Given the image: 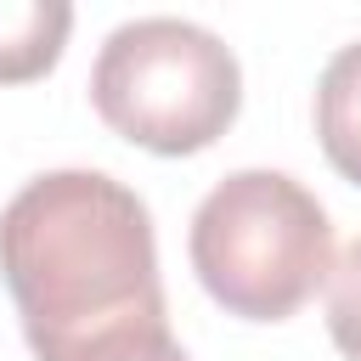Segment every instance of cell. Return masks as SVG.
Masks as SVG:
<instances>
[{
	"label": "cell",
	"mask_w": 361,
	"mask_h": 361,
	"mask_svg": "<svg viewBox=\"0 0 361 361\" xmlns=\"http://www.w3.org/2000/svg\"><path fill=\"white\" fill-rule=\"evenodd\" d=\"M0 276L39 361L164 316L152 214L102 169H45L0 209Z\"/></svg>",
	"instance_id": "cell-1"
},
{
	"label": "cell",
	"mask_w": 361,
	"mask_h": 361,
	"mask_svg": "<svg viewBox=\"0 0 361 361\" xmlns=\"http://www.w3.org/2000/svg\"><path fill=\"white\" fill-rule=\"evenodd\" d=\"M186 254L243 322H288L333 271V220L288 169H231L192 214Z\"/></svg>",
	"instance_id": "cell-2"
},
{
	"label": "cell",
	"mask_w": 361,
	"mask_h": 361,
	"mask_svg": "<svg viewBox=\"0 0 361 361\" xmlns=\"http://www.w3.org/2000/svg\"><path fill=\"white\" fill-rule=\"evenodd\" d=\"M90 102L124 141L186 158L220 141L243 107V68L220 34L186 17L118 23L90 68Z\"/></svg>",
	"instance_id": "cell-3"
},
{
	"label": "cell",
	"mask_w": 361,
	"mask_h": 361,
	"mask_svg": "<svg viewBox=\"0 0 361 361\" xmlns=\"http://www.w3.org/2000/svg\"><path fill=\"white\" fill-rule=\"evenodd\" d=\"M316 141L327 164L361 186V39L338 45L316 79Z\"/></svg>",
	"instance_id": "cell-4"
},
{
	"label": "cell",
	"mask_w": 361,
	"mask_h": 361,
	"mask_svg": "<svg viewBox=\"0 0 361 361\" xmlns=\"http://www.w3.org/2000/svg\"><path fill=\"white\" fill-rule=\"evenodd\" d=\"M73 28L68 0H0V85H28L56 68Z\"/></svg>",
	"instance_id": "cell-5"
},
{
	"label": "cell",
	"mask_w": 361,
	"mask_h": 361,
	"mask_svg": "<svg viewBox=\"0 0 361 361\" xmlns=\"http://www.w3.org/2000/svg\"><path fill=\"white\" fill-rule=\"evenodd\" d=\"M327 333H333L338 355L361 361V237L327 271Z\"/></svg>",
	"instance_id": "cell-6"
},
{
	"label": "cell",
	"mask_w": 361,
	"mask_h": 361,
	"mask_svg": "<svg viewBox=\"0 0 361 361\" xmlns=\"http://www.w3.org/2000/svg\"><path fill=\"white\" fill-rule=\"evenodd\" d=\"M73 361H186V350L175 344L169 316H152V322H130V327L96 338V344L79 350Z\"/></svg>",
	"instance_id": "cell-7"
}]
</instances>
